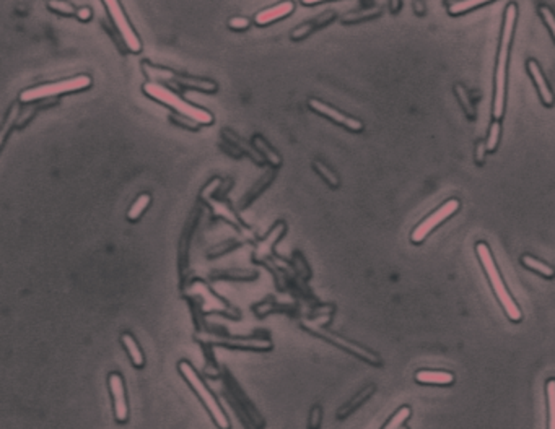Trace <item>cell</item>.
<instances>
[{
  "mask_svg": "<svg viewBox=\"0 0 555 429\" xmlns=\"http://www.w3.org/2000/svg\"><path fill=\"white\" fill-rule=\"evenodd\" d=\"M77 17H78V20H82V21H88L90 18H92V8H88V7H80L77 10Z\"/></svg>",
  "mask_w": 555,
  "mask_h": 429,
  "instance_id": "obj_37",
  "label": "cell"
},
{
  "mask_svg": "<svg viewBox=\"0 0 555 429\" xmlns=\"http://www.w3.org/2000/svg\"><path fill=\"white\" fill-rule=\"evenodd\" d=\"M401 5H403L401 2H391V4H389V7H391V10H393V12L396 13V12H398V10L401 8Z\"/></svg>",
  "mask_w": 555,
  "mask_h": 429,
  "instance_id": "obj_39",
  "label": "cell"
},
{
  "mask_svg": "<svg viewBox=\"0 0 555 429\" xmlns=\"http://www.w3.org/2000/svg\"><path fill=\"white\" fill-rule=\"evenodd\" d=\"M484 5H487V2H475V0H470V2L446 4V7H448V12L451 15H461V13L469 12V10H472V8L484 7Z\"/></svg>",
  "mask_w": 555,
  "mask_h": 429,
  "instance_id": "obj_28",
  "label": "cell"
},
{
  "mask_svg": "<svg viewBox=\"0 0 555 429\" xmlns=\"http://www.w3.org/2000/svg\"><path fill=\"white\" fill-rule=\"evenodd\" d=\"M250 18L246 17H233L228 20V26L231 30H236V31H241V30H246L248 26H250Z\"/></svg>",
  "mask_w": 555,
  "mask_h": 429,
  "instance_id": "obj_34",
  "label": "cell"
},
{
  "mask_svg": "<svg viewBox=\"0 0 555 429\" xmlns=\"http://www.w3.org/2000/svg\"><path fill=\"white\" fill-rule=\"evenodd\" d=\"M539 13H541L544 23L547 25V28L551 31L555 41V13L552 12V8L547 7V5H539Z\"/></svg>",
  "mask_w": 555,
  "mask_h": 429,
  "instance_id": "obj_30",
  "label": "cell"
},
{
  "mask_svg": "<svg viewBox=\"0 0 555 429\" xmlns=\"http://www.w3.org/2000/svg\"><path fill=\"white\" fill-rule=\"evenodd\" d=\"M521 263L526 268H530V270H532V272L542 275V277H546V278H552L555 275V270L549 266V263L539 261V259L530 256V254L521 256Z\"/></svg>",
  "mask_w": 555,
  "mask_h": 429,
  "instance_id": "obj_21",
  "label": "cell"
},
{
  "mask_svg": "<svg viewBox=\"0 0 555 429\" xmlns=\"http://www.w3.org/2000/svg\"><path fill=\"white\" fill-rule=\"evenodd\" d=\"M322 425V406L316 404L311 406L308 418V429H321Z\"/></svg>",
  "mask_w": 555,
  "mask_h": 429,
  "instance_id": "obj_31",
  "label": "cell"
},
{
  "mask_svg": "<svg viewBox=\"0 0 555 429\" xmlns=\"http://www.w3.org/2000/svg\"><path fill=\"white\" fill-rule=\"evenodd\" d=\"M178 371L179 374L183 375V379L186 380L189 387L193 389V392L197 395V399L200 400V404L204 405V409L209 411L210 418L215 423V426L219 429H230L231 423L230 418L226 416V413L224 410V406L216 399L215 394L209 389V385L205 384V380L200 378V374L195 371L191 363L183 359V361L178 363Z\"/></svg>",
  "mask_w": 555,
  "mask_h": 429,
  "instance_id": "obj_2",
  "label": "cell"
},
{
  "mask_svg": "<svg viewBox=\"0 0 555 429\" xmlns=\"http://www.w3.org/2000/svg\"><path fill=\"white\" fill-rule=\"evenodd\" d=\"M308 104H310V108L313 109V111H316V113H318V114L324 116V118L332 120V123L346 127V129H348V130H352V132H362L363 130V123H362V120L352 118V116H347V114L341 113L339 109L332 108L331 104L321 101V99L310 98Z\"/></svg>",
  "mask_w": 555,
  "mask_h": 429,
  "instance_id": "obj_11",
  "label": "cell"
},
{
  "mask_svg": "<svg viewBox=\"0 0 555 429\" xmlns=\"http://www.w3.org/2000/svg\"><path fill=\"white\" fill-rule=\"evenodd\" d=\"M252 142H255V147H256L257 153H261V156L266 158L269 163H272L274 166H279V164L282 163V160H280V156H279V153L274 150V148L269 147V143L264 140L262 137L256 135L255 139H252Z\"/></svg>",
  "mask_w": 555,
  "mask_h": 429,
  "instance_id": "obj_24",
  "label": "cell"
},
{
  "mask_svg": "<svg viewBox=\"0 0 555 429\" xmlns=\"http://www.w3.org/2000/svg\"><path fill=\"white\" fill-rule=\"evenodd\" d=\"M108 389L113 400V413L114 420L119 425H124L129 420V404H128V392H126V384L123 374L118 371L108 374Z\"/></svg>",
  "mask_w": 555,
  "mask_h": 429,
  "instance_id": "obj_9",
  "label": "cell"
},
{
  "mask_svg": "<svg viewBox=\"0 0 555 429\" xmlns=\"http://www.w3.org/2000/svg\"><path fill=\"white\" fill-rule=\"evenodd\" d=\"M303 327L306 328V330H310L311 333H315V335L322 338V340H326V342L332 343V345L339 347L341 349H343V352H347V353L353 354V356L363 359V361L372 364V366H382V363H383L382 358H379L377 353H373L372 349L358 345V343L347 340V338L337 335V333H334V332L324 330V328H316V327H311V325H306V324H303Z\"/></svg>",
  "mask_w": 555,
  "mask_h": 429,
  "instance_id": "obj_6",
  "label": "cell"
},
{
  "mask_svg": "<svg viewBox=\"0 0 555 429\" xmlns=\"http://www.w3.org/2000/svg\"><path fill=\"white\" fill-rule=\"evenodd\" d=\"M214 210H215V213H219V215H224V216H226V218L233 221V223H236V221H238V220H236V215L231 213L228 206L224 205V204H216V205H214Z\"/></svg>",
  "mask_w": 555,
  "mask_h": 429,
  "instance_id": "obj_36",
  "label": "cell"
},
{
  "mask_svg": "<svg viewBox=\"0 0 555 429\" xmlns=\"http://www.w3.org/2000/svg\"><path fill=\"white\" fill-rule=\"evenodd\" d=\"M334 18H336L334 12L321 13L319 17H316L315 20H310V21H306V23L297 26V28L292 31V35H290V36H292L293 41H300V39L306 38V36H310L315 30L322 28V26H326L327 23H331V21L334 20Z\"/></svg>",
  "mask_w": 555,
  "mask_h": 429,
  "instance_id": "obj_16",
  "label": "cell"
},
{
  "mask_svg": "<svg viewBox=\"0 0 555 429\" xmlns=\"http://www.w3.org/2000/svg\"><path fill=\"white\" fill-rule=\"evenodd\" d=\"M414 8H415L417 15H424V12H425V5H424V4H420V2H415V4H414Z\"/></svg>",
  "mask_w": 555,
  "mask_h": 429,
  "instance_id": "obj_38",
  "label": "cell"
},
{
  "mask_svg": "<svg viewBox=\"0 0 555 429\" xmlns=\"http://www.w3.org/2000/svg\"><path fill=\"white\" fill-rule=\"evenodd\" d=\"M104 7L108 8L109 17H111V20H113L116 30L119 31L121 38H123L126 46H128V49L130 52H140L142 42L139 39V36H137V33L134 31V28H132V25L129 23L128 17H126L123 5H121L119 2H104Z\"/></svg>",
  "mask_w": 555,
  "mask_h": 429,
  "instance_id": "obj_10",
  "label": "cell"
},
{
  "mask_svg": "<svg viewBox=\"0 0 555 429\" xmlns=\"http://www.w3.org/2000/svg\"><path fill=\"white\" fill-rule=\"evenodd\" d=\"M313 166H315V169H316V173L319 174V176L324 179V181L331 185V187H339V184H341V181H339V178H337V174L332 171V169L327 166V164H324L322 161H319V160H315L313 161Z\"/></svg>",
  "mask_w": 555,
  "mask_h": 429,
  "instance_id": "obj_26",
  "label": "cell"
},
{
  "mask_svg": "<svg viewBox=\"0 0 555 429\" xmlns=\"http://www.w3.org/2000/svg\"><path fill=\"white\" fill-rule=\"evenodd\" d=\"M121 343H123V347L126 349V353H128L130 363L134 364L135 368H144L145 366L144 352H142V348H140L139 343H137L134 335H132V333H129V332H124L123 335H121Z\"/></svg>",
  "mask_w": 555,
  "mask_h": 429,
  "instance_id": "obj_19",
  "label": "cell"
},
{
  "mask_svg": "<svg viewBox=\"0 0 555 429\" xmlns=\"http://www.w3.org/2000/svg\"><path fill=\"white\" fill-rule=\"evenodd\" d=\"M150 202H152L150 194H147V192L140 194L139 197H137V199L134 200V204L130 205V209L128 210V218H129L130 221H137V220H139L140 216L144 215V211H145L147 209H149Z\"/></svg>",
  "mask_w": 555,
  "mask_h": 429,
  "instance_id": "obj_23",
  "label": "cell"
},
{
  "mask_svg": "<svg viewBox=\"0 0 555 429\" xmlns=\"http://www.w3.org/2000/svg\"><path fill=\"white\" fill-rule=\"evenodd\" d=\"M47 7H49L51 10H56L57 13H61V15H73V13H77V10L73 8V5L72 4H66V2H51V4H47Z\"/></svg>",
  "mask_w": 555,
  "mask_h": 429,
  "instance_id": "obj_32",
  "label": "cell"
},
{
  "mask_svg": "<svg viewBox=\"0 0 555 429\" xmlns=\"http://www.w3.org/2000/svg\"><path fill=\"white\" fill-rule=\"evenodd\" d=\"M546 397H547V411H549L547 429H555V379L554 378H551L546 383Z\"/></svg>",
  "mask_w": 555,
  "mask_h": 429,
  "instance_id": "obj_25",
  "label": "cell"
},
{
  "mask_svg": "<svg viewBox=\"0 0 555 429\" xmlns=\"http://www.w3.org/2000/svg\"><path fill=\"white\" fill-rule=\"evenodd\" d=\"M144 92L149 94L150 98L157 99L163 104H166L168 108H171L176 111L178 114H181L183 118L194 120L195 124L200 125H207L214 123V116L205 111L202 108H197V106L191 104L186 101L183 97H179L178 93H174L171 88L165 87V85L158 83V82H149L144 85Z\"/></svg>",
  "mask_w": 555,
  "mask_h": 429,
  "instance_id": "obj_4",
  "label": "cell"
},
{
  "mask_svg": "<svg viewBox=\"0 0 555 429\" xmlns=\"http://www.w3.org/2000/svg\"><path fill=\"white\" fill-rule=\"evenodd\" d=\"M399 429H409V428H407V426H401Z\"/></svg>",
  "mask_w": 555,
  "mask_h": 429,
  "instance_id": "obj_40",
  "label": "cell"
},
{
  "mask_svg": "<svg viewBox=\"0 0 555 429\" xmlns=\"http://www.w3.org/2000/svg\"><path fill=\"white\" fill-rule=\"evenodd\" d=\"M500 134H501V123L500 120H494L490 125V130H489V135H487V151L492 153L496 150V147H499V142H500Z\"/></svg>",
  "mask_w": 555,
  "mask_h": 429,
  "instance_id": "obj_29",
  "label": "cell"
},
{
  "mask_svg": "<svg viewBox=\"0 0 555 429\" xmlns=\"http://www.w3.org/2000/svg\"><path fill=\"white\" fill-rule=\"evenodd\" d=\"M487 143L485 142H477V145H475V163L479 164V166H482L485 163V156H487Z\"/></svg>",
  "mask_w": 555,
  "mask_h": 429,
  "instance_id": "obj_33",
  "label": "cell"
},
{
  "mask_svg": "<svg viewBox=\"0 0 555 429\" xmlns=\"http://www.w3.org/2000/svg\"><path fill=\"white\" fill-rule=\"evenodd\" d=\"M153 72H157V77L161 78V77H168L170 80L176 82L179 85H183V87L186 88H194V89H199V92H207V93H214L216 89V83L212 80H205V78H193V77H186V75H179V73H174L171 70H166V68H155L149 66Z\"/></svg>",
  "mask_w": 555,
  "mask_h": 429,
  "instance_id": "obj_12",
  "label": "cell"
},
{
  "mask_svg": "<svg viewBox=\"0 0 555 429\" xmlns=\"http://www.w3.org/2000/svg\"><path fill=\"white\" fill-rule=\"evenodd\" d=\"M475 254H477L480 266H482L485 275H487L492 290L496 298H499V303L504 307L505 314L508 316V319L513 322H520L523 319V314L520 311V307L515 303V299L511 298L508 288H506L504 280H501V275L496 268V263L494 261V256H492L490 247L485 244V242H477L475 244Z\"/></svg>",
  "mask_w": 555,
  "mask_h": 429,
  "instance_id": "obj_3",
  "label": "cell"
},
{
  "mask_svg": "<svg viewBox=\"0 0 555 429\" xmlns=\"http://www.w3.org/2000/svg\"><path fill=\"white\" fill-rule=\"evenodd\" d=\"M459 200L458 199H449L448 202L443 204L440 209H437L430 216H427V218L422 221L415 226V230L412 231L410 235V241L414 242V244H420V242H424L428 235L435 230V228L440 226L443 221H446L449 216H453L456 211L459 210Z\"/></svg>",
  "mask_w": 555,
  "mask_h": 429,
  "instance_id": "obj_7",
  "label": "cell"
},
{
  "mask_svg": "<svg viewBox=\"0 0 555 429\" xmlns=\"http://www.w3.org/2000/svg\"><path fill=\"white\" fill-rule=\"evenodd\" d=\"M293 8H295L293 2H282V4L272 5V7H267L261 10V12H257L255 20L257 25H269L272 23V21L288 17V15L293 12Z\"/></svg>",
  "mask_w": 555,
  "mask_h": 429,
  "instance_id": "obj_15",
  "label": "cell"
},
{
  "mask_svg": "<svg viewBox=\"0 0 555 429\" xmlns=\"http://www.w3.org/2000/svg\"><path fill=\"white\" fill-rule=\"evenodd\" d=\"M271 178H272V173H269V174H266V178H262V179H261V181H259V184L256 185V187H255V189H252V190H251V192H250V194H248V195H246V200H245V204H246V202H251V199H255V197H256V194L259 192V187H261V189H262V187H264V185H266V184H267L269 181H271Z\"/></svg>",
  "mask_w": 555,
  "mask_h": 429,
  "instance_id": "obj_35",
  "label": "cell"
},
{
  "mask_svg": "<svg viewBox=\"0 0 555 429\" xmlns=\"http://www.w3.org/2000/svg\"><path fill=\"white\" fill-rule=\"evenodd\" d=\"M374 390H377V385L374 384H370L367 387H363L362 390H358L355 395L352 397L350 400L347 402V404H343L339 410H337V420H346L352 415V413H355L360 406L365 404V402H368L370 397L374 394Z\"/></svg>",
  "mask_w": 555,
  "mask_h": 429,
  "instance_id": "obj_14",
  "label": "cell"
},
{
  "mask_svg": "<svg viewBox=\"0 0 555 429\" xmlns=\"http://www.w3.org/2000/svg\"><path fill=\"white\" fill-rule=\"evenodd\" d=\"M90 85H92V78L88 75H77V77L67 78V80L44 83V85H38V87L25 89V92L20 94V99H22L23 103H31V101H38V99L56 98L66 93L80 92V89L88 88Z\"/></svg>",
  "mask_w": 555,
  "mask_h": 429,
  "instance_id": "obj_5",
  "label": "cell"
},
{
  "mask_svg": "<svg viewBox=\"0 0 555 429\" xmlns=\"http://www.w3.org/2000/svg\"><path fill=\"white\" fill-rule=\"evenodd\" d=\"M285 231V223H277L276 226L272 228L271 231L267 232V236L264 237V240L259 241V244L256 247V252H255V257L256 259H266L272 254L274 251V244L280 240V236H282V232Z\"/></svg>",
  "mask_w": 555,
  "mask_h": 429,
  "instance_id": "obj_18",
  "label": "cell"
},
{
  "mask_svg": "<svg viewBox=\"0 0 555 429\" xmlns=\"http://www.w3.org/2000/svg\"><path fill=\"white\" fill-rule=\"evenodd\" d=\"M527 72H530V75L532 78L534 85H536L537 92H539V97H541L542 103L546 106H552L555 101V97H554V92L549 87V83L546 80V77H544V73L541 70V67H539V63L536 61H527Z\"/></svg>",
  "mask_w": 555,
  "mask_h": 429,
  "instance_id": "obj_13",
  "label": "cell"
},
{
  "mask_svg": "<svg viewBox=\"0 0 555 429\" xmlns=\"http://www.w3.org/2000/svg\"><path fill=\"white\" fill-rule=\"evenodd\" d=\"M454 93H456L459 103H461V108L464 111V114H466L470 120H474L475 118H477V111H475V104L472 101V98H470V94L466 89V87H463L461 83L454 85Z\"/></svg>",
  "mask_w": 555,
  "mask_h": 429,
  "instance_id": "obj_20",
  "label": "cell"
},
{
  "mask_svg": "<svg viewBox=\"0 0 555 429\" xmlns=\"http://www.w3.org/2000/svg\"><path fill=\"white\" fill-rule=\"evenodd\" d=\"M205 343L231 349H243V352H271L274 343L264 337H221L207 335Z\"/></svg>",
  "mask_w": 555,
  "mask_h": 429,
  "instance_id": "obj_8",
  "label": "cell"
},
{
  "mask_svg": "<svg viewBox=\"0 0 555 429\" xmlns=\"http://www.w3.org/2000/svg\"><path fill=\"white\" fill-rule=\"evenodd\" d=\"M410 415H412V410L409 409V406L407 405L401 406V409L389 418L388 423H386L382 429H399L407 420H409Z\"/></svg>",
  "mask_w": 555,
  "mask_h": 429,
  "instance_id": "obj_27",
  "label": "cell"
},
{
  "mask_svg": "<svg viewBox=\"0 0 555 429\" xmlns=\"http://www.w3.org/2000/svg\"><path fill=\"white\" fill-rule=\"evenodd\" d=\"M382 7H370L365 10H357V12H348L342 17L343 23H357V21L370 20V18H377L382 15Z\"/></svg>",
  "mask_w": 555,
  "mask_h": 429,
  "instance_id": "obj_22",
  "label": "cell"
},
{
  "mask_svg": "<svg viewBox=\"0 0 555 429\" xmlns=\"http://www.w3.org/2000/svg\"><path fill=\"white\" fill-rule=\"evenodd\" d=\"M518 18V7L516 4H508L505 10V21L504 30H501V39L499 47V59H496V70H495V98H494V118L500 120L505 113V87H506V63H508L510 44L515 31Z\"/></svg>",
  "mask_w": 555,
  "mask_h": 429,
  "instance_id": "obj_1",
  "label": "cell"
},
{
  "mask_svg": "<svg viewBox=\"0 0 555 429\" xmlns=\"http://www.w3.org/2000/svg\"><path fill=\"white\" fill-rule=\"evenodd\" d=\"M415 380L419 384H432V385H451L454 383V375L446 371H433V369H420L415 373Z\"/></svg>",
  "mask_w": 555,
  "mask_h": 429,
  "instance_id": "obj_17",
  "label": "cell"
}]
</instances>
